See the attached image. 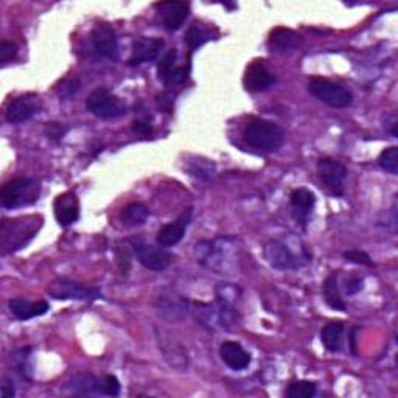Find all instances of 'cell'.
Wrapping results in <instances>:
<instances>
[{
	"instance_id": "6da1fadb",
	"label": "cell",
	"mask_w": 398,
	"mask_h": 398,
	"mask_svg": "<svg viewBox=\"0 0 398 398\" xmlns=\"http://www.w3.org/2000/svg\"><path fill=\"white\" fill-rule=\"evenodd\" d=\"M41 229V218L22 217L16 219H3L0 228V247L2 254H11L22 249L38 234Z\"/></svg>"
},
{
	"instance_id": "7a4b0ae2",
	"label": "cell",
	"mask_w": 398,
	"mask_h": 398,
	"mask_svg": "<svg viewBox=\"0 0 398 398\" xmlns=\"http://www.w3.org/2000/svg\"><path fill=\"white\" fill-rule=\"evenodd\" d=\"M243 139L254 150L274 153L282 148L285 134L278 124L268 120H261V118H254L243 129Z\"/></svg>"
},
{
	"instance_id": "3957f363",
	"label": "cell",
	"mask_w": 398,
	"mask_h": 398,
	"mask_svg": "<svg viewBox=\"0 0 398 398\" xmlns=\"http://www.w3.org/2000/svg\"><path fill=\"white\" fill-rule=\"evenodd\" d=\"M39 196L38 182L32 177H17L7 182L2 188V206L5 209H17L33 204Z\"/></svg>"
},
{
	"instance_id": "277c9868",
	"label": "cell",
	"mask_w": 398,
	"mask_h": 398,
	"mask_svg": "<svg viewBox=\"0 0 398 398\" xmlns=\"http://www.w3.org/2000/svg\"><path fill=\"white\" fill-rule=\"evenodd\" d=\"M263 255L272 268L280 271H296L310 261V255H297L291 251L287 243L280 240H271L265 245Z\"/></svg>"
},
{
	"instance_id": "5b68a950",
	"label": "cell",
	"mask_w": 398,
	"mask_h": 398,
	"mask_svg": "<svg viewBox=\"0 0 398 398\" xmlns=\"http://www.w3.org/2000/svg\"><path fill=\"white\" fill-rule=\"evenodd\" d=\"M308 91H310L313 97H316L319 102L329 104L331 108L342 109L349 108V106H352L353 103V95L349 89L329 80L313 78L310 85H308Z\"/></svg>"
},
{
	"instance_id": "8992f818",
	"label": "cell",
	"mask_w": 398,
	"mask_h": 398,
	"mask_svg": "<svg viewBox=\"0 0 398 398\" xmlns=\"http://www.w3.org/2000/svg\"><path fill=\"white\" fill-rule=\"evenodd\" d=\"M47 293H49L53 299L58 300H97L103 297V293L100 288L86 287V285L69 280V278L64 277L55 278V280L49 285V288H47Z\"/></svg>"
},
{
	"instance_id": "52a82bcc",
	"label": "cell",
	"mask_w": 398,
	"mask_h": 398,
	"mask_svg": "<svg viewBox=\"0 0 398 398\" xmlns=\"http://www.w3.org/2000/svg\"><path fill=\"white\" fill-rule=\"evenodd\" d=\"M86 108L98 118H115L126 114V104L104 87L95 89L89 95L86 100Z\"/></svg>"
},
{
	"instance_id": "ba28073f",
	"label": "cell",
	"mask_w": 398,
	"mask_h": 398,
	"mask_svg": "<svg viewBox=\"0 0 398 398\" xmlns=\"http://www.w3.org/2000/svg\"><path fill=\"white\" fill-rule=\"evenodd\" d=\"M131 249L140 261V265L151 271L167 269L171 263V258H173L168 251H165V247L148 245L142 240L131 241Z\"/></svg>"
},
{
	"instance_id": "9c48e42d",
	"label": "cell",
	"mask_w": 398,
	"mask_h": 398,
	"mask_svg": "<svg viewBox=\"0 0 398 398\" xmlns=\"http://www.w3.org/2000/svg\"><path fill=\"white\" fill-rule=\"evenodd\" d=\"M318 173L331 193L336 196L344 195V187H346L349 175L346 165L340 160L324 157L318 162Z\"/></svg>"
},
{
	"instance_id": "30bf717a",
	"label": "cell",
	"mask_w": 398,
	"mask_h": 398,
	"mask_svg": "<svg viewBox=\"0 0 398 398\" xmlns=\"http://www.w3.org/2000/svg\"><path fill=\"white\" fill-rule=\"evenodd\" d=\"M92 47L100 56H104L112 61L118 59V41L115 32L106 23H100L92 32Z\"/></svg>"
},
{
	"instance_id": "8fae6325",
	"label": "cell",
	"mask_w": 398,
	"mask_h": 398,
	"mask_svg": "<svg viewBox=\"0 0 398 398\" xmlns=\"http://www.w3.org/2000/svg\"><path fill=\"white\" fill-rule=\"evenodd\" d=\"M41 111V98L34 93L23 95L13 100L7 109V122L23 123L34 117Z\"/></svg>"
},
{
	"instance_id": "7c38bea8",
	"label": "cell",
	"mask_w": 398,
	"mask_h": 398,
	"mask_svg": "<svg viewBox=\"0 0 398 398\" xmlns=\"http://www.w3.org/2000/svg\"><path fill=\"white\" fill-rule=\"evenodd\" d=\"M162 49H164V39L145 36L137 38L133 43V53H131L128 64L140 65L145 63H151L160 55Z\"/></svg>"
},
{
	"instance_id": "4fadbf2b",
	"label": "cell",
	"mask_w": 398,
	"mask_h": 398,
	"mask_svg": "<svg viewBox=\"0 0 398 398\" xmlns=\"http://www.w3.org/2000/svg\"><path fill=\"white\" fill-rule=\"evenodd\" d=\"M190 219H192V209H187L176 221L168 223L165 224L164 228H160V230L157 232V245L162 247L176 246L177 243L184 239V235H186Z\"/></svg>"
},
{
	"instance_id": "5bb4252c",
	"label": "cell",
	"mask_w": 398,
	"mask_h": 398,
	"mask_svg": "<svg viewBox=\"0 0 398 398\" xmlns=\"http://www.w3.org/2000/svg\"><path fill=\"white\" fill-rule=\"evenodd\" d=\"M243 82H245L246 91L249 92H254V93L265 92V91H268L272 85H274L276 76L265 67V64L254 63L247 67Z\"/></svg>"
},
{
	"instance_id": "9a60e30c",
	"label": "cell",
	"mask_w": 398,
	"mask_h": 398,
	"mask_svg": "<svg viewBox=\"0 0 398 398\" xmlns=\"http://www.w3.org/2000/svg\"><path fill=\"white\" fill-rule=\"evenodd\" d=\"M219 356H221L224 364L235 372L245 371L247 369L249 364H251V355H249L239 342L234 341H225L221 344Z\"/></svg>"
},
{
	"instance_id": "2e32d148",
	"label": "cell",
	"mask_w": 398,
	"mask_h": 398,
	"mask_svg": "<svg viewBox=\"0 0 398 398\" xmlns=\"http://www.w3.org/2000/svg\"><path fill=\"white\" fill-rule=\"evenodd\" d=\"M164 25L170 32L179 30L188 17V5L186 2H162L157 5Z\"/></svg>"
},
{
	"instance_id": "e0dca14e",
	"label": "cell",
	"mask_w": 398,
	"mask_h": 398,
	"mask_svg": "<svg viewBox=\"0 0 398 398\" xmlns=\"http://www.w3.org/2000/svg\"><path fill=\"white\" fill-rule=\"evenodd\" d=\"M55 217L61 225L74 224L80 218V204L75 193L59 195L55 201Z\"/></svg>"
},
{
	"instance_id": "ac0fdd59",
	"label": "cell",
	"mask_w": 398,
	"mask_h": 398,
	"mask_svg": "<svg viewBox=\"0 0 398 398\" xmlns=\"http://www.w3.org/2000/svg\"><path fill=\"white\" fill-rule=\"evenodd\" d=\"M65 390L72 395H103L102 394V378L92 375V373H80L65 384Z\"/></svg>"
},
{
	"instance_id": "d6986e66",
	"label": "cell",
	"mask_w": 398,
	"mask_h": 398,
	"mask_svg": "<svg viewBox=\"0 0 398 398\" xmlns=\"http://www.w3.org/2000/svg\"><path fill=\"white\" fill-rule=\"evenodd\" d=\"M8 307L11 314H13L17 320H28L44 316V314L50 310V307L45 300L32 302L27 299H11Z\"/></svg>"
},
{
	"instance_id": "ffe728a7",
	"label": "cell",
	"mask_w": 398,
	"mask_h": 398,
	"mask_svg": "<svg viewBox=\"0 0 398 398\" xmlns=\"http://www.w3.org/2000/svg\"><path fill=\"white\" fill-rule=\"evenodd\" d=\"M289 204L297 221L307 223L316 204V196L308 188H297L289 196Z\"/></svg>"
},
{
	"instance_id": "44dd1931",
	"label": "cell",
	"mask_w": 398,
	"mask_h": 398,
	"mask_svg": "<svg viewBox=\"0 0 398 398\" xmlns=\"http://www.w3.org/2000/svg\"><path fill=\"white\" fill-rule=\"evenodd\" d=\"M269 47L278 53L294 52L299 47V36L287 28H277L271 33Z\"/></svg>"
},
{
	"instance_id": "7402d4cb",
	"label": "cell",
	"mask_w": 398,
	"mask_h": 398,
	"mask_svg": "<svg viewBox=\"0 0 398 398\" xmlns=\"http://www.w3.org/2000/svg\"><path fill=\"white\" fill-rule=\"evenodd\" d=\"M342 336H344V325L341 322L327 324L322 331H320V340H322L324 347L331 353H336L341 350Z\"/></svg>"
},
{
	"instance_id": "603a6c76",
	"label": "cell",
	"mask_w": 398,
	"mask_h": 398,
	"mask_svg": "<svg viewBox=\"0 0 398 398\" xmlns=\"http://www.w3.org/2000/svg\"><path fill=\"white\" fill-rule=\"evenodd\" d=\"M324 294H325V302L329 304L330 308L338 311H346L347 305L346 302L342 300L340 287H338V276L331 274L330 277H327V280L324 282Z\"/></svg>"
},
{
	"instance_id": "cb8c5ba5",
	"label": "cell",
	"mask_w": 398,
	"mask_h": 398,
	"mask_svg": "<svg viewBox=\"0 0 398 398\" xmlns=\"http://www.w3.org/2000/svg\"><path fill=\"white\" fill-rule=\"evenodd\" d=\"M188 173L201 181H210L215 176V164L203 157H193L187 164Z\"/></svg>"
},
{
	"instance_id": "d4e9b609",
	"label": "cell",
	"mask_w": 398,
	"mask_h": 398,
	"mask_svg": "<svg viewBox=\"0 0 398 398\" xmlns=\"http://www.w3.org/2000/svg\"><path fill=\"white\" fill-rule=\"evenodd\" d=\"M148 217H150V210H148L146 206L140 203L128 204L122 210L120 215L122 221L128 225H142L146 221Z\"/></svg>"
},
{
	"instance_id": "484cf974",
	"label": "cell",
	"mask_w": 398,
	"mask_h": 398,
	"mask_svg": "<svg viewBox=\"0 0 398 398\" xmlns=\"http://www.w3.org/2000/svg\"><path fill=\"white\" fill-rule=\"evenodd\" d=\"M30 353L32 349L23 347L11 353V367L19 373V377L23 379H32V366H30Z\"/></svg>"
},
{
	"instance_id": "4316f807",
	"label": "cell",
	"mask_w": 398,
	"mask_h": 398,
	"mask_svg": "<svg viewBox=\"0 0 398 398\" xmlns=\"http://www.w3.org/2000/svg\"><path fill=\"white\" fill-rule=\"evenodd\" d=\"M210 39H212V32L209 28L201 25V23H193V25H190V28L186 33V43L192 52L198 49V47L204 45L207 41H210Z\"/></svg>"
},
{
	"instance_id": "83f0119b",
	"label": "cell",
	"mask_w": 398,
	"mask_h": 398,
	"mask_svg": "<svg viewBox=\"0 0 398 398\" xmlns=\"http://www.w3.org/2000/svg\"><path fill=\"white\" fill-rule=\"evenodd\" d=\"M176 63H177V50L171 49L167 52V55L160 59V63L157 65V75L160 81L167 82L168 85L171 75H173V72L177 69Z\"/></svg>"
},
{
	"instance_id": "f1b7e54d",
	"label": "cell",
	"mask_w": 398,
	"mask_h": 398,
	"mask_svg": "<svg viewBox=\"0 0 398 398\" xmlns=\"http://www.w3.org/2000/svg\"><path fill=\"white\" fill-rule=\"evenodd\" d=\"M316 390H318L316 383L302 379V382L289 384V388L287 389V395L289 398H313L316 395Z\"/></svg>"
},
{
	"instance_id": "f546056e",
	"label": "cell",
	"mask_w": 398,
	"mask_h": 398,
	"mask_svg": "<svg viewBox=\"0 0 398 398\" xmlns=\"http://www.w3.org/2000/svg\"><path fill=\"white\" fill-rule=\"evenodd\" d=\"M378 165L386 173L398 175V148L390 146L383 150L378 157Z\"/></svg>"
},
{
	"instance_id": "4dcf8cb0",
	"label": "cell",
	"mask_w": 398,
	"mask_h": 398,
	"mask_svg": "<svg viewBox=\"0 0 398 398\" xmlns=\"http://www.w3.org/2000/svg\"><path fill=\"white\" fill-rule=\"evenodd\" d=\"M102 394L108 397H117L120 394V383L114 375H106L102 378Z\"/></svg>"
},
{
	"instance_id": "1f68e13d",
	"label": "cell",
	"mask_w": 398,
	"mask_h": 398,
	"mask_svg": "<svg viewBox=\"0 0 398 398\" xmlns=\"http://www.w3.org/2000/svg\"><path fill=\"white\" fill-rule=\"evenodd\" d=\"M344 258L350 263L362 265V266H372V258L364 251H358V249H352V251L344 252Z\"/></svg>"
},
{
	"instance_id": "d6a6232c",
	"label": "cell",
	"mask_w": 398,
	"mask_h": 398,
	"mask_svg": "<svg viewBox=\"0 0 398 398\" xmlns=\"http://www.w3.org/2000/svg\"><path fill=\"white\" fill-rule=\"evenodd\" d=\"M17 56V45L13 43H8V41H3L0 44V63L7 64Z\"/></svg>"
},
{
	"instance_id": "836d02e7",
	"label": "cell",
	"mask_w": 398,
	"mask_h": 398,
	"mask_svg": "<svg viewBox=\"0 0 398 398\" xmlns=\"http://www.w3.org/2000/svg\"><path fill=\"white\" fill-rule=\"evenodd\" d=\"M78 91H80V81L69 80L63 85V89H61V92H59V95H61V98H70Z\"/></svg>"
},
{
	"instance_id": "e575fe53",
	"label": "cell",
	"mask_w": 398,
	"mask_h": 398,
	"mask_svg": "<svg viewBox=\"0 0 398 398\" xmlns=\"http://www.w3.org/2000/svg\"><path fill=\"white\" fill-rule=\"evenodd\" d=\"M156 104L160 111L170 112L171 108H173V100H171L168 93H160V95H157V98H156Z\"/></svg>"
},
{
	"instance_id": "d590c367",
	"label": "cell",
	"mask_w": 398,
	"mask_h": 398,
	"mask_svg": "<svg viewBox=\"0 0 398 398\" xmlns=\"http://www.w3.org/2000/svg\"><path fill=\"white\" fill-rule=\"evenodd\" d=\"M65 133V129H63L61 124L58 123H49L45 126V134L49 135V139H61Z\"/></svg>"
},
{
	"instance_id": "8d00e7d4",
	"label": "cell",
	"mask_w": 398,
	"mask_h": 398,
	"mask_svg": "<svg viewBox=\"0 0 398 398\" xmlns=\"http://www.w3.org/2000/svg\"><path fill=\"white\" fill-rule=\"evenodd\" d=\"M187 74H188L187 67H177L173 75H171L168 85H182V82L187 80Z\"/></svg>"
},
{
	"instance_id": "74e56055",
	"label": "cell",
	"mask_w": 398,
	"mask_h": 398,
	"mask_svg": "<svg viewBox=\"0 0 398 398\" xmlns=\"http://www.w3.org/2000/svg\"><path fill=\"white\" fill-rule=\"evenodd\" d=\"M118 265H120V271L123 272V276H126L131 268V258H129L128 251L118 252Z\"/></svg>"
},
{
	"instance_id": "f35d334b",
	"label": "cell",
	"mask_w": 398,
	"mask_h": 398,
	"mask_svg": "<svg viewBox=\"0 0 398 398\" xmlns=\"http://www.w3.org/2000/svg\"><path fill=\"white\" fill-rule=\"evenodd\" d=\"M16 395V389L13 384V379L3 378L2 382V398H13Z\"/></svg>"
},
{
	"instance_id": "ab89813d",
	"label": "cell",
	"mask_w": 398,
	"mask_h": 398,
	"mask_svg": "<svg viewBox=\"0 0 398 398\" xmlns=\"http://www.w3.org/2000/svg\"><path fill=\"white\" fill-rule=\"evenodd\" d=\"M362 289V280L358 277H353V278H350V280L347 282V294L349 296H353L356 293H360V291Z\"/></svg>"
},
{
	"instance_id": "60d3db41",
	"label": "cell",
	"mask_w": 398,
	"mask_h": 398,
	"mask_svg": "<svg viewBox=\"0 0 398 398\" xmlns=\"http://www.w3.org/2000/svg\"><path fill=\"white\" fill-rule=\"evenodd\" d=\"M133 131L140 135H150L151 134V124L148 122H134L133 123Z\"/></svg>"
}]
</instances>
